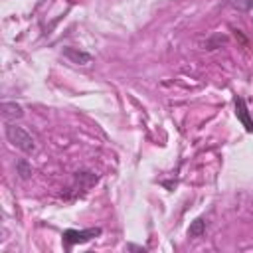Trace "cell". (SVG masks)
Instances as JSON below:
<instances>
[{"mask_svg":"<svg viewBox=\"0 0 253 253\" xmlns=\"http://www.w3.org/2000/svg\"><path fill=\"white\" fill-rule=\"evenodd\" d=\"M4 132H6V138H8V142H10L12 146L20 148V150L26 152V154L36 152V140H34V136H32L24 126H18V125H14V123H8L6 128H4Z\"/></svg>","mask_w":253,"mask_h":253,"instance_id":"obj_1","label":"cell"},{"mask_svg":"<svg viewBox=\"0 0 253 253\" xmlns=\"http://www.w3.org/2000/svg\"><path fill=\"white\" fill-rule=\"evenodd\" d=\"M103 233L101 227H87V229H65L63 235H61V243L63 247L69 251L73 245H83V243H89L91 239L99 237Z\"/></svg>","mask_w":253,"mask_h":253,"instance_id":"obj_2","label":"cell"},{"mask_svg":"<svg viewBox=\"0 0 253 253\" xmlns=\"http://www.w3.org/2000/svg\"><path fill=\"white\" fill-rule=\"evenodd\" d=\"M233 105H235V115H237V121L243 125V128L247 132H253V119L249 115V107H247V101L243 97H235L233 99Z\"/></svg>","mask_w":253,"mask_h":253,"instance_id":"obj_3","label":"cell"},{"mask_svg":"<svg viewBox=\"0 0 253 253\" xmlns=\"http://www.w3.org/2000/svg\"><path fill=\"white\" fill-rule=\"evenodd\" d=\"M63 55L71 61V63H77V65H89L93 61V55L79 49V47H63Z\"/></svg>","mask_w":253,"mask_h":253,"instance_id":"obj_4","label":"cell"},{"mask_svg":"<svg viewBox=\"0 0 253 253\" xmlns=\"http://www.w3.org/2000/svg\"><path fill=\"white\" fill-rule=\"evenodd\" d=\"M22 115H24V111H22V107L18 103H14V101H4L2 103L4 121H16V119H22Z\"/></svg>","mask_w":253,"mask_h":253,"instance_id":"obj_5","label":"cell"},{"mask_svg":"<svg viewBox=\"0 0 253 253\" xmlns=\"http://www.w3.org/2000/svg\"><path fill=\"white\" fill-rule=\"evenodd\" d=\"M204 231H206V219L204 217H196L188 227V235L190 237H202Z\"/></svg>","mask_w":253,"mask_h":253,"instance_id":"obj_6","label":"cell"},{"mask_svg":"<svg viewBox=\"0 0 253 253\" xmlns=\"http://www.w3.org/2000/svg\"><path fill=\"white\" fill-rule=\"evenodd\" d=\"M16 170H18V174H20L22 180H28V178L32 176V166H30L26 160H18V162H16Z\"/></svg>","mask_w":253,"mask_h":253,"instance_id":"obj_7","label":"cell"},{"mask_svg":"<svg viewBox=\"0 0 253 253\" xmlns=\"http://www.w3.org/2000/svg\"><path fill=\"white\" fill-rule=\"evenodd\" d=\"M237 10H253V0H231Z\"/></svg>","mask_w":253,"mask_h":253,"instance_id":"obj_8","label":"cell"},{"mask_svg":"<svg viewBox=\"0 0 253 253\" xmlns=\"http://www.w3.org/2000/svg\"><path fill=\"white\" fill-rule=\"evenodd\" d=\"M126 249H138V251H144V247H140V245H132V243H128Z\"/></svg>","mask_w":253,"mask_h":253,"instance_id":"obj_9","label":"cell"}]
</instances>
